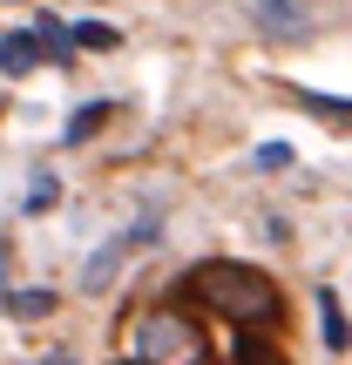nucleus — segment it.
<instances>
[{"instance_id":"obj_10","label":"nucleus","mask_w":352,"mask_h":365,"mask_svg":"<svg viewBox=\"0 0 352 365\" xmlns=\"http://www.w3.org/2000/svg\"><path fill=\"white\" fill-rule=\"evenodd\" d=\"M68 41H75V48H89V54H109V48H116V27L81 21V27H68Z\"/></svg>"},{"instance_id":"obj_9","label":"nucleus","mask_w":352,"mask_h":365,"mask_svg":"<svg viewBox=\"0 0 352 365\" xmlns=\"http://www.w3.org/2000/svg\"><path fill=\"white\" fill-rule=\"evenodd\" d=\"M109 115H116V102H89V108H75V122H68V135H61V143H89V135L102 129Z\"/></svg>"},{"instance_id":"obj_7","label":"nucleus","mask_w":352,"mask_h":365,"mask_svg":"<svg viewBox=\"0 0 352 365\" xmlns=\"http://www.w3.org/2000/svg\"><path fill=\"white\" fill-rule=\"evenodd\" d=\"M34 41H41V61L68 68V54H75V41H68V27H61V21H48V14H41V21H34Z\"/></svg>"},{"instance_id":"obj_11","label":"nucleus","mask_w":352,"mask_h":365,"mask_svg":"<svg viewBox=\"0 0 352 365\" xmlns=\"http://www.w3.org/2000/svg\"><path fill=\"white\" fill-rule=\"evenodd\" d=\"M7 312H14V318H48V312H54V291H14Z\"/></svg>"},{"instance_id":"obj_4","label":"nucleus","mask_w":352,"mask_h":365,"mask_svg":"<svg viewBox=\"0 0 352 365\" xmlns=\"http://www.w3.org/2000/svg\"><path fill=\"white\" fill-rule=\"evenodd\" d=\"M258 34L264 41H305L312 34V0H258Z\"/></svg>"},{"instance_id":"obj_1","label":"nucleus","mask_w":352,"mask_h":365,"mask_svg":"<svg viewBox=\"0 0 352 365\" xmlns=\"http://www.w3.org/2000/svg\"><path fill=\"white\" fill-rule=\"evenodd\" d=\"M183 284H190V298H196V304H210V312L231 318V325H278V312H285V298H278L271 277L251 271V264H231V257L196 264Z\"/></svg>"},{"instance_id":"obj_3","label":"nucleus","mask_w":352,"mask_h":365,"mask_svg":"<svg viewBox=\"0 0 352 365\" xmlns=\"http://www.w3.org/2000/svg\"><path fill=\"white\" fill-rule=\"evenodd\" d=\"M149 244H156V217H143L136 230L109 237V244H102V250L89 257V271H81V291H109V277L122 271V257H129V250H149Z\"/></svg>"},{"instance_id":"obj_14","label":"nucleus","mask_w":352,"mask_h":365,"mask_svg":"<svg viewBox=\"0 0 352 365\" xmlns=\"http://www.w3.org/2000/svg\"><path fill=\"white\" fill-rule=\"evenodd\" d=\"M258 170H291V149L285 143H264L258 149Z\"/></svg>"},{"instance_id":"obj_15","label":"nucleus","mask_w":352,"mask_h":365,"mask_svg":"<svg viewBox=\"0 0 352 365\" xmlns=\"http://www.w3.org/2000/svg\"><path fill=\"white\" fill-rule=\"evenodd\" d=\"M136 365H143V359H136Z\"/></svg>"},{"instance_id":"obj_8","label":"nucleus","mask_w":352,"mask_h":365,"mask_svg":"<svg viewBox=\"0 0 352 365\" xmlns=\"http://www.w3.org/2000/svg\"><path fill=\"white\" fill-rule=\"evenodd\" d=\"M237 365H285V352L264 339V325H244V339H237Z\"/></svg>"},{"instance_id":"obj_13","label":"nucleus","mask_w":352,"mask_h":365,"mask_svg":"<svg viewBox=\"0 0 352 365\" xmlns=\"http://www.w3.org/2000/svg\"><path fill=\"white\" fill-rule=\"evenodd\" d=\"M312 115H332V122H352V102H332V95H305Z\"/></svg>"},{"instance_id":"obj_6","label":"nucleus","mask_w":352,"mask_h":365,"mask_svg":"<svg viewBox=\"0 0 352 365\" xmlns=\"http://www.w3.org/2000/svg\"><path fill=\"white\" fill-rule=\"evenodd\" d=\"M318 325H326V345H332V352H346V345H352V325H346L339 291H318Z\"/></svg>"},{"instance_id":"obj_5","label":"nucleus","mask_w":352,"mask_h":365,"mask_svg":"<svg viewBox=\"0 0 352 365\" xmlns=\"http://www.w3.org/2000/svg\"><path fill=\"white\" fill-rule=\"evenodd\" d=\"M0 68H7V75H34V68H41V41H34V27H21V34L0 41Z\"/></svg>"},{"instance_id":"obj_12","label":"nucleus","mask_w":352,"mask_h":365,"mask_svg":"<svg viewBox=\"0 0 352 365\" xmlns=\"http://www.w3.org/2000/svg\"><path fill=\"white\" fill-rule=\"evenodd\" d=\"M54 196H61V190H54V176H34V182H27V210H54Z\"/></svg>"},{"instance_id":"obj_2","label":"nucleus","mask_w":352,"mask_h":365,"mask_svg":"<svg viewBox=\"0 0 352 365\" xmlns=\"http://www.w3.org/2000/svg\"><path fill=\"white\" fill-rule=\"evenodd\" d=\"M136 359L143 365H203V331L183 312H143L136 318Z\"/></svg>"}]
</instances>
